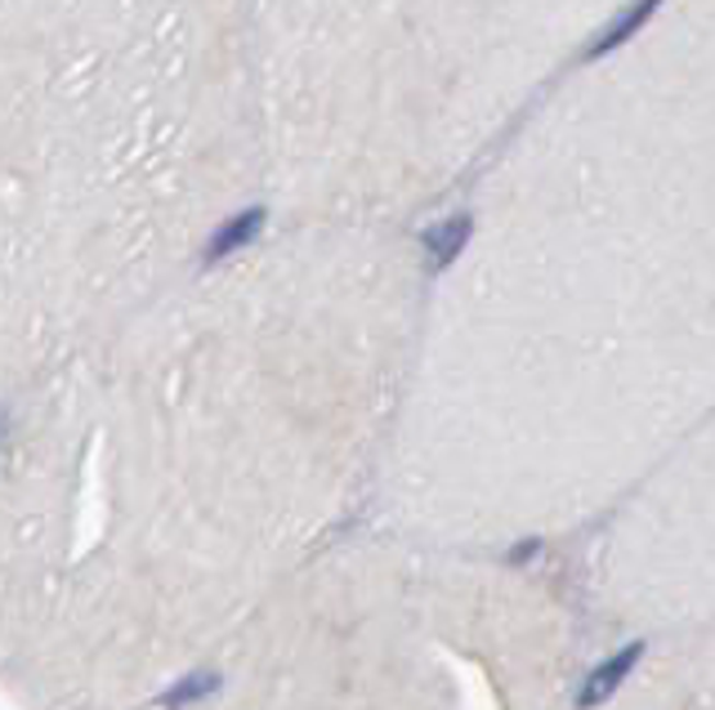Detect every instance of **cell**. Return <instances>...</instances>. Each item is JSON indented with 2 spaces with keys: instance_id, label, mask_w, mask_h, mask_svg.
I'll list each match as a JSON object with an SVG mask.
<instances>
[{
  "instance_id": "1",
  "label": "cell",
  "mask_w": 715,
  "mask_h": 710,
  "mask_svg": "<svg viewBox=\"0 0 715 710\" xmlns=\"http://www.w3.org/2000/svg\"><path fill=\"white\" fill-rule=\"evenodd\" d=\"M608 662L572 554L367 528L255 617L233 710H577Z\"/></svg>"
},
{
  "instance_id": "2",
  "label": "cell",
  "mask_w": 715,
  "mask_h": 710,
  "mask_svg": "<svg viewBox=\"0 0 715 710\" xmlns=\"http://www.w3.org/2000/svg\"><path fill=\"white\" fill-rule=\"evenodd\" d=\"M577 710H715V612L622 643Z\"/></svg>"
},
{
  "instance_id": "3",
  "label": "cell",
  "mask_w": 715,
  "mask_h": 710,
  "mask_svg": "<svg viewBox=\"0 0 715 710\" xmlns=\"http://www.w3.org/2000/svg\"><path fill=\"white\" fill-rule=\"evenodd\" d=\"M658 5H662V0H639V5H630V10H626V14H622V19H617V23L608 27V32H604V41H600V45H595L591 54L600 58V54L617 49V45H622V41H626V36H630V32H635V27H639V23L648 19V14H653Z\"/></svg>"
}]
</instances>
